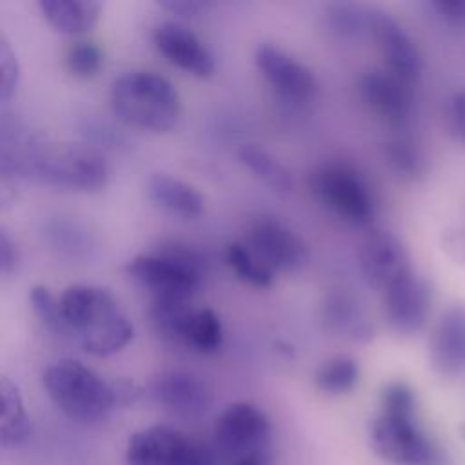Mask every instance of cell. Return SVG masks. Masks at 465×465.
<instances>
[{
    "label": "cell",
    "instance_id": "obj_1",
    "mask_svg": "<svg viewBox=\"0 0 465 465\" xmlns=\"http://www.w3.org/2000/svg\"><path fill=\"white\" fill-rule=\"evenodd\" d=\"M60 307L67 334H73L91 356H111L134 336L131 320L105 287L93 283L67 285L60 294Z\"/></svg>",
    "mask_w": 465,
    "mask_h": 465
},
{
    "label": "cell",
    "instance_id": "obj_2",
    "mask_svg": "<svg viewBox=\"0 0 465 465\" xmlns=\"http://www.w3.org/2000/svg\"><path fill=\"white\" fill-rule=\"evenodd\" d=\"M371 445L394 465H440L441 460L438 445L418 423L416 396L403 381L383 389L380 411L371 423Z\"/></svg>",
    "mask_w": 465,
    "mask_h": 465
},
{
    "label": "cell",
    "instance_id": "obj_3",
    "mask_svg": "<svg viewBox=\"0 0 465 465\" xmlns=\"http://www.w3.org/2000/svg\"><path fill=\"white\" fill-rule=\"evenodd\" d=\"M111 107L127 125L167 133L180 118V94L162 74L153 71H129L113 80Z\"/></svg>",
    "mask_w": 465,
    "mask_h": 465
},
{
    "label": "cell",
    "instance_id": "obj_4",
    "mask_svg": "<svg viewBox=\"0 0 465 465\" xmlns=\"http://www.w3.org/2000/svg\"><path fill=\"white\" fill-rule=\"evenodd\" d=\"M42 383L51 401L80 423L102 421L118 403L114 383L78 360L51 363L42 374Z\"/></svg>",
    "mask_w": 465,
    "mask_h": 465
},
{
    "label": "cell",
    "instance_id": "obj_5",
    "mask_svg": "<svg viewBox=\"0 0 465 465\" xmlns=\"http://www.w3.org/2000/svg\"><path fill=\"white\" fill-rule=\"evenodd\" d=\"M129 278L154 298L193 300L205 274L203 258L182 243H165L136 254L125 267Z\"/></svg>",
    "mask_w": 465,
    "mask_h": 465
},
{
    "label": "cell",
    "instance_id": "obj_6",
    "mask_svg": "<svg viewBox=\"0 0 465 465\" xmlns=\"http://www.w3.org/2000/svg\"><path fill=\"white\" fill-rule=\"evenodd\" d=\"M25 178L65 191H98L107 183L109 165L91 145L40 140L29 158Z\"/></svg>",
    "mask_w": 465,
    "mask_h": 465
},
{
    "label": "cell",
    "instance_id": "obj_7",
    "mask_svg": "<svg viewBox=\"0 0 465 465\" xmlns=\"http://www.w3.org/2000/svg\"><path fill=\"white\" fill-rule=\"evenodd\" d=\"M314 196L334 214L365 225L376 214V200L365 176L351 163L327 162L318 165L311 176Z\"/></svg>",
    "mask_w": 465,
    "mask_h": 465
},
{
    "label": "cell",
    "instance_id": "obj_8",
    "mask_svg": "<svg viewBox=\"0 0 465 465\" xmlns=\"http://www.w3.org/2000/svg\"><path fill=\"white\" fill-rule=\"evenodd\" d=\"M129 465H214V452L202 441L167 425H153L129 438Z\"/></svg>",
    "mask_w": 465,
    "mask_h": 465
},
{
    "label": "cell",
    "instance_id": "obj_9",
    "mask_svg": "<svg viewBox=\"0 0 465 465\" xmlns=\"http://www.w3.org/2000/svg\"><path fill=\"white\" fill-rule=\"evenodd\" d=\"M271 436L267 414L247 401L227 405L214 421L218 449L236 460L265 449Z\"/></svg>",
    "mask_w": 465,
    "mask_h": 465
},
{
    "label": "cell",
    "instance_id": "obj_10",
    "mask_svg": "<svg viewBox=\"0 0 465 465\" xmlns=\"http://www.w3.org/2000/svg\"><path fill=\"white\" fill-rule=\"evenodd\" d=\"M383 307L389 325L398 334H418L430 316L432 287L429 280L409 271L383 292Z\"/></svg>",
    "mask_w": 465,
    "mask_h": 465
},
{
    "label": "cell",
    "instance_id": "obj_11",
    "mask_svg": "<svg viewBox=\"0 0 465 465\" xmlns=\"http://www.w3.org/2000/svg\"><path fill=\"white\" fill-rule=\"evenodd\" d=\"M258 71L287 102L307 104L316 96L318 82L312 71L274 44H260L254 51Z\"/></svg>",
    "mask_w": 465,
    "mask_h": 465
},
{
    "label": "cell",
    "instance_id": "obj_12",
    "mask_svg": "<svg viewBox=\"0 0 465 465\" xmlns=\"http://www.w3.org/2000/svg\"><path fill=\"white\" fill-rule=\"evenodd\" d=\"M243 243L272 272H291L307 262L305 242L291 227L274 218H258L252 222Z\"/></svg>",
    "mask_w": 465,
    "mask_h": 465
},
{
    "label": "cell",
    "instance_id": "obj_13",
    "mask_svg": "<svg viewBox=\"0 0 465 465\" xmlns=\"http://www.w3.org/2000/svg\"><path fill=\"white\" fill-rule=\"evenodd\" d=\"M358 265L365 282L383 292L412 271L403 242L394 232L383 229L371 231L363 238L358 251Z\"/></svg>",
    "mask_w": 465,
    "mask_h": 465
},
{
    "label": "cell",
    "instance_id": "obj_14",
    "mask_svg": "<svg viewBox=\"0 0 465 465\" xmlns=\"http://www.w3.org/2000/svg\"><path fill=\"white\" fill-rule=\"evenodd\" d=\"M371 36L376 42L389 73L407 85L420 80L423 71L421 53L411 35L389 13L374 7Z\"/></svg>",
    "mask_w": 465,
    "mask_h": 465
},
{
    "label": "cell",
    "instance_id": "obj_15",
    "mask_svg": "<svg viewBox=\"0 0 465 465\" xmlns=\"http://www.w3.org/2000/svg\"><path fill=\"white\" fill-rule=\"evenodd\" d=\"M411 85L389 71L369 69L360 76L358 91L365 105L387 125L403 129L412 116Z\"/></svg>",
    "mask_w": 465,
    "mask_h": 465
},
{
    "label": "cell",
    "instance_id": "obj_16",
    "mask_svg": "<svg viewBox=\"0 0 465 465\" xmlns=\"http://www.w3.org/2000/svg\"><path fill=\"white\" fill-rule=\"evenodd\" d=\"M430 367L445 378L465 372V303H450L429 336Z\"/></svg>",
    "mask_w": 465,
    "mask_h": 465
},
{
    "label": "cell",
    "instance_id": "obj_17",
    "mask_svg": "<svg viewBox=\"0 0 465 465\" xmlns=\"http://www.w3.org/2000/svg\"><path fill=\"white\" fill-rule=\"evenodd\" d=\"M154 44L173 65L196 78H209L214 73L213 53L180 22L165 20L158 24L154 27Z\"/></svg>",
    "mask_w": 465,
    "mask_h": 465
},
{
    "label": "cell",
    "instance_id": "obj_18",
    "mask_svg": "<svg viewBox=\"0 0 465 465\" xmlns=\"http://www.w3.org/2000/svg\"><path fill=\"white\" fill-rule=\"evenodd\" d=\"M154 400L178 416H198L211 403V391L203 380L185 371H169L153 383Z\"/></svg>",
    "mask_w": 465,
    "mask_h": 465
},
{
    "label": "cell",
    "instance_id": "obj_19",
    "mask_svg": "<svg viewBox=\"0 0 465 465\" xmlns=\"http://www.w3.org/2000/svg\"><path fill=\"white\" fill-rule=\"evenodd\" d=\"M322 323L338 338L367 343L374 338V325L361 303L345 291H332L322 303Z\"/></svg>",
    "mask_w": 465,
    "mask_h": 465
},
{
    "label": "cell",
    "instance_id": "obj_20",
    "mask_svg": "<svg viewBox=\"0 0 465 465\" xmlns=\"http://www.w3.org/2000/svg\"><path fill=\"white\" fill-rule=\"evenodd\" d=\"M147 198L183 218H198L203 213V196L191 183L167 173H153L145 183Z\"/></svg>",
    "mask_w": 465,
    "mask_h": 465
},
{
    "label": "cell",
    "instance_id": "obj_21",
    "mask_svg": "<svg viewBox=\"0 0 465 465\" xmlns=\"http://www.w3.org/2000/svg\"><path fill=\"white\" fill-rule=\"evenodd\" d=\"M36 5L42 16L65 35L89 31L100 16V4L94 0H38Z\"/></svg>",
    "mask_w": 465,
    "mask_h": 465
},
{
    "label": "cell",
    "instance_id": "obj_22",
    "mask_svg": "<svg viewBox=\"0 0 465 465\" xmlns=\"http://www.w3.org/2000/svg\"><path fill=\"white\" fill-rule=\"evenodd\" d=\"M29 434V418L24 398L15 381L0 378V441L2 447H15L25 441Z\"/></svg>",
    "mask_w": 465,
    "mask_h": 465
},
{
    "label": "cell",
    "instance_id": "obj_23",
    "mask_svg": "<svg viewBox=\"0 0 465 465\" xmlns=\"http://www.w3.org/2000/svg\"><path fill=\"white\" fill-rule=\"evenodd\" d=\"M193 311L194 307L191 305V300L154 298L149 307L151 325L162 340L183 345L185 329Z\"/></svg>",
    "mask_w": 465,
    "mask_h": 465
},
{
    "label": "cell",
    "instance_id": "obj_24",
    "mask_svg": "<svg viewBox=\"0 0 465 465\" xmlns=\"http://www.w3.org/2000/svg\"><path fill=\"white\" fill-rule=\"evenodd\" d=\"M238 158L271 191L278 194H289L292 191L294 182L289 169L263 147L254 143L242 145Z\"/></svg>",
    "mask_w": 465,
    "mask_h": 465
},
{
    "label": "cell",
    "instance_id": "obj_25",
    "mask_svg": "<svg viewBox=\"0 0 465 465\" xmlns=\"http://www.w3.org/2000/svg\"><path fill=\"white\" fill-rule=\"evenodd\" d=\"M374 7L358 2H334L325 9L327 27L341 38L371 36V20Z\"/></svg>",
    "mask_w": 465,
    "mask_h": 465
},
{
    "label": "cell",
    "instance_id": "obj_26",
    "mask_svg": "<svg viewBox=\"0 0 465 465\" xmlns=\"http://www.w3.org/2000/svg\"><path fill=\"white\" fill-rule=\"evenodd\" d=\"M223 343V327L216 312L209 307L194 309L183 336V347L200 354H213Z\"/></svg>",
    "mask_w": 465,
    "mask_h": 465
},
{
    "label": "cell",
    "instance_id": "obj_27",
    "mask_svg": "<svg viewBox=\"0 0 465 465\" xmlns=\"http://www.w3.org/2000/svg\"><path fill=\"white\" fill-rule=\"evenodd\" d=\"M225 263L238 280L251 287L265 289L272 283L274 272L243 242H232L227 245Z\"/></svg>",
    "mask_w": 465,
    "mask_h": 465
},
{
    "label": "cell",
    "instance_id": "obj_28",
    "mask_svg": "<svg viewBox=\"0 0 465 465\" xmlns=\"http://www.w3.org/2000/svg\"><path fill=\"white\" fill-rule=\"evenodd\" d=\"M360 380V365L351 356H334L322 363L316 371V387L331 396H340L351 392Z\"/></svg>",
    "mask_w": 465,
    "mask_h": 465
},
{
    "label": "cell",
    "instance_id": "obj_29",
    "mask_svg": "<svg viewBox=\"0 0 465 465\" xmlns=\"http://www.w3.org/2000/svg\"><path fill=\"white\" fill-rule=\"evenodd\" d=\"M385 160L398 174L420 178L427 171V158L421 149L409 138H392L385 143Z\"/></svg>",
    "mask_w": 465,
    "mask_h": 465
},
{
    "label": "cell",
    "instance_id": "obj_30",
    "mask_svg": "<svg viewBox=\"0 0 465 465\" xmlns=\"http://www.w3.org/2000/svg\"><path fill=\"white\" fill-rule=\"evenodd\" d=\"M29 302L35 316L54 334L67 332V325L62 314L60 298H56L49 287L33 285L29 292Z\"/></svg>",
    "mask_w": 465,
    "mask_h": 465
},
{
    "label": "cell",
    "instance_id": "obj_31",
    "mask_svg": "<svg viewBox=\"0 0 465 465\" xmlns=\"http://www.w3.org/2000/svg\"><path fill=\"white\" fill-rule=\"evenodd\" d=\"M104 56L96 44L93 42H76L67 49L65 65L71 74L78 78H91L102 67Z\"/></svg>",
    "mask_w": 465,
    "mask_h": 465
},
{
    "label": "cell",
    "instance_id": "obj_32",
    "mask_svg": "<svg viewBox=\"0 0 465 465\" xmlns=\"http://www.w3.org/2000/svg\"><path fill=\"white\" fill-rule=\"evenodd\" d=\"M20 82V65L16 54L7 42V38L0 36V102L5 105L15 96Z\"/></svg>",
    "mask_w": 465,
    "mask_h": 465
},
{
    "label": "cell",
    "instance_id": "obj_33",
    "mask_svg": "<svg viewBox=\"0 0 465 465\" xmlns=\"http://www.w3.org/2000/svg\"><path fill=\"white\" fill-rule=\"evenodd\" d=\"M447 124L454 136L465 143V87L456 89L445 105Z\"/></svg>",
    "mask_w": 465,
    "mask_h": 465
},
{
    "label": "cell",
    "instance_id": "obj_34",
    "mask_svg": "<svg viewBox=\"0 0 465 465\" xmlns=\"http://www.w3.org/2000/svg\"><path fill=\"white\" fill-rule=\"evenodd\" d=\"M427 7L449 25L465 24V0H430Z\"/></svg>",
    "mask_w": 465,
    "mask_h": 465
},
{
    "label": "cell",
    "instance_id": "obj_35",
    "mask_svg": "<svg viewBox=\"0 0 465 465\" xmlns=\"http://www.w3.org/2000/svg\"><path fill=\"white\" fill-rule=\"evenodd\" d=\"M18 249L15 242L9 238V234L2 229L0 231V274L4 278H9L16 267H18Z\"/></svg>",
    "mask_w": 465,
    "mask_h": 465
},
{
    "label": "cell",
    "instance_id": "obj_36",
    "mask_svg": "<svg viewBox=\"0 0 465 465\" xmlns=\"http://www.w3.org/2000/svg\"><path fill=\"white\" fill-rule=\"evenodd\" d=\"M158 5L178 16H196L211 4L207 0H162Z\"/></svg>",
    "mask_w": 465,
    "mask_h": 465
},
{
    "label": "cell",
    "instance_id": "obj_37",
    "mask_svg": "<svg viewBox=\"0 0 465 465\" xmlns=\"http://www.w3.org/2000/svg\"><path fill=\"white\" fill-rule=\"evenodd\" d=\"M234 465H269V460H267L265 452L260 450V452H252L249 456H243V458L236 460Z\"/></svg>",
    "mask_w": 465,
    "mask_h": 465
},
{
    "label": "cell",
    "instance_id": "obj_38",
    "mask_svg": "<svg viewBox=\"0 0 465 465\" xmlns=\"http://www.w3.org/2000/svg\"><path fill=\"white\" fill-rule=\"evenodd\" d=\"M461 432H463V438H465V425H463V429H461Z\"/></svg>",
    "mask_w": 465,
    "mask_h": 465
}]
</instances>
